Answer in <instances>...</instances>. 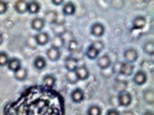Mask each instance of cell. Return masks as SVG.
I'll return each instance as SVG.
<instances>
[{
    "label": "cell",
    "instance_id": "6da1fadb",
    "mask_svg": "<svg viewBox=\"0 0 154 115\" xmlns=\"http://www.w3.org/2000/svg\"><path fill=\"white\" fill-rule=\"evenodd\" d=\"M118 100L120 105L127 107L130 105V104L132 103V96L128 92H122L119 95Z\"/></svg>",
    "mask_w": 154,
    "mask_h": 115
},
{
    "label": "cell",
    "instance_id": "7a4b0ae2",
    "mask_svg": "<svg viewBox=\"0 0 154 115\" xmlns=\"http://www.w3.org/2000/svg\"><path fill=\"white\" fill-rule=\"evenodd\" d=\"M134 73V66L128 62H123L120 65L119 73L125 76H130Z\"/></svg>",
    "mask_w": 154,
    "mask_h": 115
},
{
    "label": "cell",
    "instance_id": "3957f363",
    "mask_svg": "<svg viewBox=\"0 0 154 115\" xmlns=\"http://www.w3.org/2000/svg\"><path fill=\"white\" fill-rule=\"evenodd\" d=\"M65 68L68 72H75L79 68V60L75 58H67L65 60Z\"/></svg>",
    "mask_w": 154,
    "mask_h": 115
},
{
    "label": "cell",
    "instance_id": "277c9868",
    "mask_svg": "<svg viewBox=\"0 0 154 115\" xmlns=\"http://www.w3.org/2000/svg\"><path fill=\"white\" fill-rule=\"evenodd\" d=\"M75 73H76L78 79L79 80H81V81L87 80L88 77H89V70H88V68L86 66L79 67L78 68L76 69Z\"/></svg>",
    "mask_w": 154,
    "mask_h": 115
},
{
    "label": "cell",
    "instance_id": "5b68a950",
    "mask_svg": "<svg viewBox=\"0 0 154 115\" xmlns=\"http://www.w3.org/2000/svg\"><path fill=\"white\" fill-rule=\"evenodd\" d=\"M46 56L51 61H57L61 57V51L59 49L51 47L46 51Z\"/></svg>",
    "mask_w": 154,
    "mask_h": 115
},
{
    "label": "cell",
    "instance_id": "8992f818",
    "mask_svg": "<svg viewBox=\"0 0 154 115\" xmlns=\"http://www.w3.org/2000/svg\"><path fill=\"white\" fill-rule=\"evenodd\" d=\"M35 39H36V42L38 45L44 46L46 44H48V42L50 41V38H49V36L47 33L45 32H38L36 36H35Z\"/></svg>",
    "mask_w": 154,
    "mask_h": 115
},
{
    "label": "cell",
    "instance_id": "52a82bcc",
    "mask_svg": "<svg viewBox=\"0 0 154 115\" xmlns=\"http://www.w3.org/2000/svg\"><path fill=\"white\" fill-rule=\"evenodd\" d=\"M104 31H105V28L102 23H94L91 28V33L94 36H97V37L102 36L104 34Z\"/></svg>",
    "mask_w": 154,
    "mask_h": 115
},
{
    "label": "cell",
    "instance_id": "ba28073f",
    "mask_svg": "<svg viewBox=\"0 0 154 115\" xmlns=\"http://www.w3.org/2000/svg\"><path fill=\"white\" fill-rule=\"evenodd\" d=\"M85 98V93L81 89H75L71 92V99L75 103H81Z\"/></svg>",
    "mask_w": 154,
    "mask_h": 115
},
{
    "label": "cell",
    "instance_id": "9c48e42d",
    "mask_svg": "<svg viewBox=\"0 0 154 115\" xmlns=\"http://www.w3.org/2000/svg\"><path fill=\"white\" fill-rule=\"evenodd\" d=\"M97 65L101 69H107L111 65V60L108 55H103L100 57L97 60Z\"/></svg>",
    "mask_w": 154,
    "mask_h": 115
},
{
    "label": "cell",
    "instance_id": "30bf717a",
    "mask_svg": "<svg viewBox=\"0 0 154 115\" xmlns=\"http://www.w3.org/2000/svg\"><path fill=\"white\" fill-rule=\"evenodd\" d=\"M147 81V75L146 73L143 72V71H138L135 74H134V82L141 86V85H143Z\"/></svg>",
    "mask_w": 154,
    "mask_h": 115
},
{
    "label": "cell",
    "instance_id": "8fae6325",
    "mask_svg": "<svg viewBox=\"0 0 154 115\" xmlns=\"http://www.w3.org/2000/svg\"><path fill=\"white\" fill-rule=\"evenodd\" d=\"M45 27V20L39 17H36L32 20L31 22V27L38 31V32H41V30L44 28Z\"/></svg>",
    "mask_w": 154,
    "mask_h": 115
},
{
    "label": "cell",
    "instance_id": "7c38bea8",
    "mask_svg": "<svg viewBox=\"0 0 154 115\" xmlns=\"http://www.w3.org/2000/svg\"><path fill=\"white\" fill-rule=\"evenodd\" d=\"M124 57L125 59L130 62V63H133V62H135L138 59V53L134 49H128L125 51L124 53Z\"/></svg>",
    "mask_w": 154,
    "mask_h": 115
},
{
    "label": "cell",
    "instance_id": "4fadbf2b",
    "mask_svg": "<svg viewBox=\"0 0 154 115\" xmlns=\"http://www.w3.org/2000/svg\"><path fill=\"white\" fill-rule=\"evenodd\" d=\"M7 67L9 70L13 71L14 73L16 72L18 69H20L22 68V62L20 59H16V58H13V59H10L9 61H8V64H7Z\"/></svg>",
    "mask_w": 154,
    "mask_h": 115
},
{
    "label": "cell",
    "instance_id": "5bb4252c",
    "mask_svg": "<svg viewBox=\"0 0 154 115\" xmlns=\"http://www.w3.org/2000/svg\"><path fill=\"white\" fill-rule=\"evenodd\" d=\"M45 19L49 24H55L58 20V13L55 11H48L45 14Z\"/></svg>",
    "mask_w": 154,
    "mask_h": 115
},
{
    "label": "cell",
    "instance_id": "9a60e30c",
    "mask_svg": "<svg viewBox=\"0 0 154 115\" xmlns=\"http://www.w3.org/2000/svg\"><path fill=\"white\" fill-rule=\"evenodd\" d=\"M65 27L64 23H55L53 26V32L55 34V36H63V35L65 33Z\"/></svg>",
    "mask_w": 154,
    "mask_h": 115
},
{
    "label": "cell",
    "instance_id": "2e32d148",
    "mask_svg": "<svg viewBox=\"0 0 154 115\" xmlns=\"http://www.w3.org/2000/svg\"><path fill=\"white\" fill-rule=\"evenodd\" d=\"M14 8L16 10L17 13H24L27 12V8H28V2L27 1H22L19 0L15 3L14 4Z\"/></svg>",
    "mask_w": 154,
    "mask_h": 115
},
{
    "label": "cell",
    "instance_id": "e0dca14e",
    "mask_svg": "<svg viewBox=\"0 0 154 115\" xmlns=\"http://www.w3.org/2000/svg\"><path fill=\"white\" fill-rule=\"evenodd\" d=\"M40 10V4L38 3V2H35V1H32V2H29L28 3V8H27V11L31 13V14H36L39 12Z\"/></svg>",
    "mask_w": 154,
    "mask_h": 115
},
{
    "label": "cell",
    "instance_id": "ac0fdd59",
    "mask_svg": "<svg viewBox=\"0 0 154 115\" xmlns=\"http://www.w3.org/2000/svg\"><path fill=\"white\" fill-rule=\"evenodd\" d=\"M51 43H52V47H54V48H56V49H59V50H60V48H62V47L63 46L64 43H65V41H64V39H63V36H55L52 39Z\"/></svg>",
    "mask_w": 154,
    "mask_h": 115
},
{
    "label": "cell",
    "instance_id": "d6986e66",
    "mask_svg": "<svg viewBox=\"0 0 154 115\" xmlns=\"http://www.w3.org/2000/svg\"><path fill=\"white\" fill-rule=\"evenodd\" d=\"M63 13L65 15H72V14H74L75 12H76V7H75L74 4H72L70 2L65 4L64 6H63Z\"/></svg>",
    "mask_w": 154,
    "mask_h": 115
},
{
    "label": "cell",
    "instance_id": "ffe728a7",
    "mask_svg": "<svg viewBox=\"0 0 154 115\" xmlns=\"http://www.w3.org/2000/svg\"><path fill=\"white\" fill-rule=\"evenodd\" d=\"M55 82H56L55 78L53 75H50V74L45 75L44 79H43V83H44L45 86L47 87V88H53L55 85Z\"/></svg>",
    "mask_w": 154,
    "mask_h": 115
},
{
    "label": "cell",
    "instance_id": "44dd1931",
    "mask_svg": "<svg viewBox=\"0 0 154 115\" xmlns=\"http://www.w3.org/2000/svg\"><path fill=\"white\" fill-rule=\"evenodd\" d=\"M27 76H28V72L23 68H21L16 72H14V78L18 81H24L27 78Z\"/></svg>",
    "mask_w": 154,
    "mask_h": 115
},
{
    "label": "cell",
    "instance_id": "7402d4cb",
    "mask_svg": "<svg viewBox=\"0 0 154 115\" xmlns=\"http://www.w3.org/2000/svg\"><path fill=\"white\" fill-rule=\"evenodd\" d=\"M99 51L95 49V48H94L92 45H90L88 48V50H87V56H88V59H97L98 58V56H99Z\"/></svg>",
    "mask_w": 154,
    "mask_h": 115
},
{
    "label": "cell",
    "instance_id": "603a6c76",
    "mask_svg": "<svg viewBox=\"0 0 154 115\" xmlns=\"http://www.w3.org/2000/svg\"><path fill=\"white\" fill-rule=\"evenodd\" d=\"M146 21L143 17L142 16H138L134 20V28L135 29H141L145 26Z\"/></svg>",
    "mask_w": 154,
    "mask_h": 115
},
{
    "label": "cell",
    "instance_id": "cb8c5ba5",
    "mask_svg": "<svg viewBox=\"0 0 154 115\" xmlns=\"http://www.w3.org/2000/svg\"><path fill=\"white\" fill-rule=\"evenodd\" d=\"M34 66H35V68L37 69L42 70L46 66V61H45V59L43 57H40V56L39 57H37L36 59H35V61H34Z\"/></svg>",
    "mask_w": 154,
    "mask_h": 115
},
{
    "label": "cell",
    "instance_id": "d4e9b609",
    "mask_svg": "<svg viewBox=\"0 0 154 115\" xmlns=\"http://www.w3.org/2000/svg\"><path fill=\"white\" fill-rule=\"evenodd\" d=\"M68 49L69 51L71 52H77L79 49V44L77 40L73 39V40H70L69 42V45H68Z\"/></svg>",
    "mask_w": 154,
    "mask_h": 115
},
{
    "label": "cell",
    "instance_id": "484cf974",
    "mask_svg": "<svg viewBox=\"0 0 154 115\" xmlns=\"http://www.w3.org/2000/svg\"><path fill=\"white\" fill-rule=\"evenodd\" d=\"M88 115H101L102 114V109L98 105H92L88 108Z\"/></svg>",
    "mask_w": 154,
    "mask_h": 115
},
{
    "label": "cell",
    "instance_id": "4316f807",
    "mask_svg": "<svg viewBox=\"0 0 154 115\" xmlns=\"http://www.w3.org/2000/svg\"><path fill=\"white\" fill-rule=\"evenodd\" d=\"M66 79L68 80V82L71 84H74L79 81L75 72H68V73L66 74Z\"/></svg>",
    "mask_w": 154,
    "mask_h": 115
},
{
    "label": "cell",
    "instance_id": "83f0119b",
    "mask_svg": "<svg viewBox=\"0 0 154 115\" xmlns=\"http://www.w3.org/2000/svg\"><path fill=\"white\" fill-rule=\"evenodd\" d=\"M9 57L8 55L4 52V51H1L0 52V67H5L8 64V61H9Z\"/></svg>",
    "mask_w": 154,
    "mask_h": 115
},
{
    "label": "cell",
    "instance_id": "f1b7e54d",
    "mask_svg": "<svg viewBox=\"0 0 154 115\" xmlns=\"http://www.w3.org/2000/svg\"><path fill=\"white\" fill-rule=\"evenodd\" d=\"M144 51L149 54V55H153L154 53V45L153 42H148L145 44V45L143 47Z\"/></svg>",
    "mask_w": 154,
    "mask_h": 115
},
{
    "label": "cell",
    "instance_id": "f546056e",
    "mask_svg": "<svg viewBox=\"0 0 154 115\" xmlns=\"http://www.w3.org/2000/svg\"><path fill=\"white\" fill-rule=\"evenodd\" d=\"M27 45L29 46V47H30V48H32V49H35V48L37 47L38 44H37V42H36L35 36H30V37H29V39L27 40Z\"/></svg>",
    "mask_w": 154,
    "mask_h": 115
},
{
    "label": "cell",
    "instance_id": "4dcf8cb0",
    "mask_svg": "<svg viewBox=\"0 0 154 115\" xmlns=\"http://www.w3.org/2000/svg\"><path fill=\"white\" fill-rule=\"evenodd\" d=\"M91 45L93 46L94 48H95L99 52H101V50H103V44L101 41H95Z\"/></svg>",
    "mask_w": 154,
    "mask_h": 115
},
{
    "label": "cell",
    "instance_id": "1f68e13d",
    "mask_svg": "<svg viewBox=\"0 0 154 115\" xmlns=\"http://www.w3.org/2000/svg\"><path fill=\"white\" fill-rule=\"evenodd\" d=\"M8 4L5 1H0V14H4L7 11Z\"/></svg>",
    "mask_w": 154,
    "mask_h": 115
},
{
    "label": "cell",
    "instance_id": "d6a6232c",
    "mask_svg": "<svg viewBox=\"0 0 154 115\" xmlns=\"http://www.w3.org/2000/svg\"><path fill=\"white\" fill-rule=\"evenodd\" d=\"M106 115H120V114L117 110H115V109H110V110L108 111V113H107Z\"/></svg>",
    "mask_w": 154,
    "mask_h": 115
},
{
    "label": "cell",
    "instance_id": "836d02e7",
    "mask_svg": "<svg viewBox=\"0 0 154 115\" xmlns=\"http://www.w3.org/2000/svg\"><path fill=\"white\" fill-rule=\"evenodd\" d=\"M64 1L63 0H52V3L54 4H55V5H59V4H63Z\"/></svg>",
    "mask_w": 154,
    "mask_h": 115
},
{
    "label": "cell",
    "instance_id": "e575fe53",
    "mask_svg": "<svg viewBox=\"0 0 154 115\" xmlns=\"http://www.w3.org/2000/svg\"><path fill=\"white\" fill-rule=\"evenodd\" d=\"M122 115H134L132 112H125Z\"/></svg>",
    "mask_w": 154,
    "mask_h": 115
},
{
    "label": "cell",
    "instance_id": "d590c367",
    "mask_svg": "<svg viewBox=\"0 0 154 115\" xmlns=\"http://www.w3.org/2000/svg\"><path fill=\"white\" fill-rule=\"evenodd\" d=\"M3 40H4V39H3V36H2V34L0 33V45H1L2 43H3Z\"/></svg>",
    "mask_w": 154,
    "mask_h": 115
},
{
    "label": "cell",
    "instance_id": "8d00e7d4",
    "mask_svg": "<svg viewBox=\"0 0 154 115\" xmlns=\"http://www.w3.org/2000/svg\"><path fill=\"white\" fill-rule=\"evenodd\" d=\"M143 115H153V113L152 112H146Z\"/></svg>",
    "mask_w": 154,
    "mask_h": 115
}]
</instances>
